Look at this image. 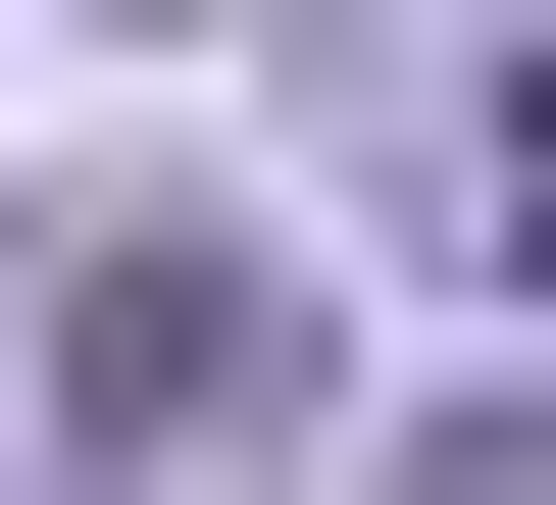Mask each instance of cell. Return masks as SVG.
<instances>
[{
    "label": "cell",
    "instance_id": "obj_1",
    "mask_svg": "<svg viewBox=\"0 0 556 505\" xmlns=\"http://www.w3.org/2000/svg\"><path fill=\"white\" fill-rule=\"evenodd\" d=\"M51 455H304V253H102L51 303Z\"/></svg>",
    "mask_w": 556,
    "mask_h": 505
}]
</instances>
